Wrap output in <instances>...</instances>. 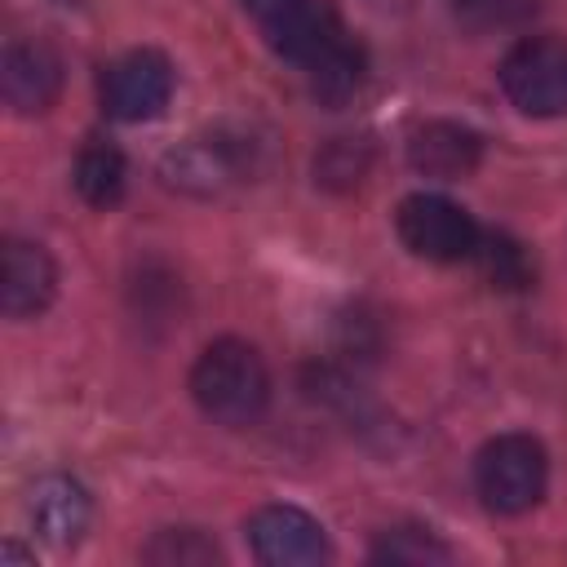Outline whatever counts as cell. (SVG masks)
<instances>
[{
    "label": "cell",
    "mask_w": 567,
    "mask_h": 567,
    "mask_svg": "<svg viewBox=\"0 0 567 567\" xmlns=\"http://www.w3.org/2000/svg\"><path fill=\"white\" fill-rule=\"evenodd\" d=\"M190 399L217 425H230V430L257 425L270 408L266 359L257 354V346H248L239 337H221V341L204 346V354L190 368Z\"/></svg>",
    "instance_id": "6da1fadb"
},
{
    "label": "cell",
    "mask_w": 567,
    "mask_h": 567,
    "mask_svg": "<svg viewBox=\"0 0 567 567\" xmlns=\"http://www.w3.org/2000/svg\"><path fill=\"white\" fill-rule=\"evenodd\" d=\"M549 483V456L532 434H496L474 456V487L492 514H527Z\"/></svg>",
    "instance_id": "7a4b0ae2"
},
{
    "label": "cell",
    "mask_w": 567,
    "mask_h": 567,
    "mask_svg": "<svg viewBox=\"0 0 567 567\" xmlns=\"http://www.w3.org/2000/svg\"><path fill=\"white\" fill-rule=\"evenodd\" d=\"M501 89L532 120L567 115V40L554 35L518 40L501 58Z\"/></svg>",
    "instance_id": "3957f363"
},
{
    "label": "cell",
    "mask_w": 567,
    "mask_h": 567,
    "mask_svg": "<svg viewBox=\"0 0 567 567\" xmlns=\"http://www.w3.org/2000/svg\"><path fill=\"white\" fill-rule=\"evenodd\" d=\"M394 230L408 252H416L425 261H443V266L474 257L478 235H483L478 221L461 204H452L447 195H434V190L408 195L394 213Z\"/></svg>",
    "instance_id": "277c9868"
},
{
    "label": "cell",
    "mask_w": 567,
    "mask_h": 567,
    "mask_svg": "<svg viewBox=\"0 0 567 567\" xmlns=\"http://www.w3.org/2000/svg\"><path fill=\"white\" fill-rule=\"evenodd\" d=\"M102 111L124 124L155 120L173 97V62L159 49H128L102 71Z\"/></svg>",
    "instance_id": "5b68a950"
},
{
    "label": "cell",
    "mask_w": 567,
    "mask_h": 567,
    "mask_svg": "<svg viewBox=\"0 0 567 567\" xmlns=\"http://www.w3.org/2000/svg\"><path fill=\"white\" fill-rule=\"evenodd\" d=\"M244 173H252V146H244V137H195L177 151L164 155L159 177L164 186L182 190V195H217L230 182H239Z\"/></svg>",
    "instance_id": "8992f818"
},
{
    "label": "cell",
    "mask_w": 567,
    "mask_h": 567,
    "mask_svg": "<svg viewBox=\"0 0 567 567\" xmlns=\"http://www.w3.org/2000/svg\"><path fill=\"white\" fill-rule=\"evenodd\" d=\"M248 545L266 567H319L332 554L323 527L297 505H261L248 518Z\"/></svg>",
    "instance_id": "52a82bcc"
},
{
    "label": "cell",
    "mask_w": 567,
    "mask_h": 567,
    "mask_svg": "<svg viewBox=\"0 0 567 567\" xmlns=\"http://www.w3.org/2000/svg\"><path fill=\"white\" fill-rule=\"evenodd\" d=\"M261 31H266V44L284 62H292L301 71L310 62H319L332 44H341L350 35L346 22H341V13L332 9V0H297L284 13H275L270 22H261Z\"/></svg>",
    "instance_id": "ba28073f"
},
{
    "label": "cell",
    "mask_w": 567,
    "mask_h": 567,
    "mask_svg": "<svg viewBox=\"0 0 567 567\" xmlns=\"http://www.w3.org/2000/svg\"><path fill=\"white\" fill-rule=\"evenodd\" d=\"M0 93L18 115H44L62 93V58L44 40H13L0 58Z\"/></svg>",
    "instance_id": "9c48e42d"
},
{
    "label": "cell",
    "mask_w": 567,
    "mask_h": 567,
    "mask_svg": "<svg viewBox=\"0 0 567 567\" xmlns=\"http://www.w3.org/2000/svg\"><path fill=\"white\" fill-rule=\"evenodd\" d=\"M58 292L53 257L31 239H9L0 252V310L9 319H35Z\"/></svg>",
    "instance_id": "30bf717a"
},
{
    "label": "cell",
    "mask_w": 567,
    "mask_h": 567,
    "mask_svg": "<svg viewBox=\"0 0 567 567\" xmlns=\"http://www.w3.org/2000/svg\"><path fill=\"white\" fill-rule=\"evenodd\" d=\"M478 159H483V137L456 120H425L408 137V164L425 177L456 182V177H470Z\"/></svg>",
    "instance_id": "8fae6325"
},
{
    "label": "cell",
    "mask_w": 567,
    "mask_h": 567,
    "mask_svg": "<svg viewBox=\"0 0 567 567\" xmlns=\"http://www.w3.org/2000/svg\"><path fill=\"white\" fill-rule=\"evenodd\" d=\"M27 518H31V527H35L49 545L66 549V545H75V540L89 532L93 501H89V492H84L75 478H66V474H44V478L31 487V496H27Z\"/></svg>",
    "instance_id": "7c38bea8"
},
{
    "label": "cell",
    "mask_w": 567,
    "mask_h": 567,
    "mask_svg": "<svg viewBox=\"0 0 567 567\" xmlns=\"http://www.w3.org/2000/svg\"><path fill=\"white\" fill-rule=\"evenodd\" d=\"M71 182H75V190H80L84 204H93V208H111V204L124 199L128 164H124V155H120L111 142H89V146L75 155Z\"/></svg>",
    "instance_id": "4fadbf2b"
},
{
    "label": "cell",
    "mask_w": 567,
    "mask_h": 567,
    "mask_svg": "<svg viewBox=\"0 0 567 567\" xmlns=\"http://www.w3.org/2000/svg\"><path fill=\"white\" fill-rule=\"evenodd\" d=\"M363 75H368V53H363V44H359L354 35H346V40L332 44L319 62L306 66V84H310V93L323 97V102H332V106L350 102V97L359 93Z\"/></svg>",
    "instance_id": "5bb4252c"
},
{
    "label": "cell",
    "mask_w": 567,
    "mask_h": 567,
    "mask_svg": "<svg viewBox=\"0 0 567 567\" xmlns=\"http://www.w3.org/2000/svg\"><path fill=\"white\" fill-rule=\"evenodd\" d=\"M474 261L483 266V275L492 279V288H505V292H523L536 279V266H532L527 248L518 239H509V235H478Z\"/></svg>",
    "instance_id": "9a60e30c"
},
{
    "label": "cell",
    "mask_w": 567,
    "mask_h": 567,
    "mask_svg": "<svg viewBox=\"0 0 567 567\" xmlns=\"http://www.w3.org/2000/svg\"><path fill=\"white\" fill-rule=\"evenodd\" d=\"M372 563H390V567H430V563H447L452 549L430 532V527H390L377 536Z\"/></svg>",
    "instance_id": "2e32d148"
},
{
    "label": "cell",
    "mask_w": 567,
    "mask_h": 567,
    "mask_svg": "<svg viewBox=\"0 0 567 567\" xmlns=\"http://www.w3.org/2000/svg\"><path fill=\"white\" fill-rule=\"evenodd\" d=\"M368 164H372V146L363 137H332L315 155V182L323 190H354L368 177Z\"/></svg>",
    "instance_id": "e0dca14e"
},
{
    "label": "cell",
    "mask_w": 567,
    "mask_h": 567,
    "mask_svg": "<svg viewBox=\"0 0 567 567\" xmlns=\"http://www.w3.org/2000/svg\"><path fill=\"white\" fill-rule=\"evenodd\" d=\"M142 558L155 567H213V563H221V549L199 527H164L151 536Z\"/></svg>",
    "instance_id": "ac0fdd59"
},
{
    "label": "cell",
    "mask_w": 567,
    "mask_h": 567,
    "mask_svg": "<svg viewBox=\"0 0 567 567\" xmlns=\"http://www.w3.org/2000/svg\"><path fill=\"white\" fill-rule=\"evenodd\" d=\"M452 9L470 31H509L523 27L540 0H452Z\"/></svg>",
    "instance_id": "d6986e66"
},
{
    "label": "cell",
    "mask_w": 567,
    "mask_h": 567,
    "mask_svg": "<svg viewBox=\"0 0 567 567\" xmlns=\"http://www.w3.org/2000/svg\"><path fill=\"white\" fill-rule=\"evenodd\" d=\"M239 4H244L257 22H270L275 13H284V9H288V4H297V0H239Z\"/></svg>",
    "instance_id": "ffe728a7"
},
{
    "label": "cell",
    "mask_w": 567,
    "mask_h": 567,
    "mask_svg": "<svg viewBox=\"0 0 567 567\" xmlns=\"http://www.w3.org/2000/svg\"><path fill=\"white\" fill-rule=\"evenodd\" d=\"M0 563H4V567H35V558H31V554H27L18 540H4V554H0Z\"/></svg>",
    "instance_id": "44dd1931"
},
{
    "label": "cell",
    "mask_w": 567,
    "mask_h": 567,
    "mask_svg": "<svg viewBox=\"0 0 567 567\" xmlns=\"http://www.w3.org/2000/svg\"><path fill=\"white\" fill-rule=\"evenodd\" d=\"M372 4H377V9H408L412 0H372Z\"/></svg>",
    "instance_id": "7402d4cb"
}]
</instances>
